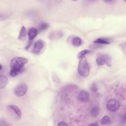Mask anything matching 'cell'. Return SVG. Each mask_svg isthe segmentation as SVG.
Segmentation results:
<instances>
[{
  "label": "cell",
  "instance_id": "obj_1",
  "mask_svg": "<svg viewBox=\"0 0 126 126\" xmlns=\"http://www.w3.org/2000/svg\"><path fill=\"white\" fill-rule=\"evenodd\" d=\"M27 58L22 57H16L13 58L10 62V75L11 77H15L22 72L23 70L24 66L28 62Z\"/></svg>",
  "mask_w": 126,
  "mask_h": 126
},
{
  "label": "cell",
  "instance_id": "obj_2",
  "mask_svg": "<svg viewBox=\"0 0 126 126\" xmlns=\"http://www.w3.org/2000/svg\"><path fill=\"white\" fill-rule=\"evenodd\" d=\"M90 68L87 60L85 57L80 59L78 66V72L79 74L83 77H87L90 74Z\"/></svg>",
  "mask_w": 126,
  "mask_h": 126
},
{
  "label": "cell",
  "instance_id": "obj_3",
  "mask_svg": "<svg viewBox=\"0 0 126 126\" xmlns=\"http://www.w3.org/2000/svg\"><path fill=\"white\" fill-rule=\"evenodd\" d=\"M96 63L98 65H102L106 64L108 66H111V58L109 55L98 53L95 60Z\"/></svg>",
  "mask_w": 126,
  "mask_h": 126
},
{
  "label": "cell",
  "instance_id": "obj_4",
  "mask_svg": "<svg viewBox=\"0 0 126 126\" xmlns=\"http://www.w3.org/2000/svg\"><path fill=\"white\" fill-rule=\"evenodd\" d=\"M120 107V102L116 99H109L106 103V108L110 112H115Z\"/></svg>",
  "mask_w": 126,
  "mask_h": 126
},
{
  "label": "cell",
  "instance_id": "obj_5",
  "mask_svg": "<svg viewBox=\"0 0 126 126\" xmlns=\"http://www.w3.org/2000/svg\"><path fill=\"white\" fill-rule=\"evenodd\" d=\"M27 91V85L24 83H22L16 87L14 90V94L17 96H22L26 94Z\"/></svg>",
  "mask_w": 126,
  "mask_h": 126
},
{
  "label": "cell",
  "instance_id": "obj_6",
  "mask_svg": "<svg viewBox=\"0 0 126 126\" xmlns=\"http://www.w3.org/2000/svg\"><path fill=\"white\" fill-rule=\"evenodd\" d=\"M43 42L41 40H37L34 44L33 48L32 49V52L34 54H38L43 49Z\"/></svg>",
  "mask_w": 126,
  "mask_h": 126
},
{
  "label": "cell",
  "instance_id": "obj_7",
  "mask_svg": "<svg viewBox=\"0 0 126 126\" xmlns=\"http://www.w3.org/2000/svg\"><path fill=\"white\" fill-rule=\"evenodd\" d=\"M78 100L81 102H86L89 100V94L88 92L85 90L81 91L77 96Z\"/></svg>",
  "mask_w": 126,
  "mask_h": 126
},
{
  "label": "cell",
  "instance_id": "obj_8",
  "mask_svg": "<svg viewBox=\"0 0 126 126\" xmlns=\"http://www.w3.org/2000/svg\"><path fill=\"white\" fill-rule=\"evenodd\" d=\"M63 36V33L60 31H52L49 34V38L50 40H53L61 38Z\"/></svg>",
  "mask_w": 126,
  "mask_h": 126
},
{
  "label": "cell",
  "instance_id": "obj_9",
  "mask_svg": "<svg viewBox=\"0 0 126 126\" xmlns=\"http://www.w3.org/2000/svg\"><path fill=\"white\" fill-rule=\"evenodd\" d=\"M38 30L34 28H32L29 29L28 32V35L29 40H32L37 35Z\"/></svg>",
  "mask_w": 126,
  "mask_h": 126
},
{
  "label": "cell",
  "instance_id": "obj_10",
  "mask_svg": "<svg viewBox=\"0 0 126 126\" xmlns=\"http://www.w3.org/2000/svg\"><path fill=\"white\" fill-rule=\"evenodd\" d=\"M8 108H10L14 112V113L16 115L18 118H20L22 117V112L17 106L15 105H10L8 106Z\"/></svg>",
  "mask_w": 126,
  "mask_h": 126
},
{
  "label": "cell",
  "instance_id": "obj_11",
  "mask_svg": "<svg viewBox=\"0 0 126 126\" xmlns=\"http://www.w3.org/2000/svg\"><path fill=\"white\" fill-rule=\"evenodd\" d=\"M8 82V79L7 77L3 74H1L0 76V89H2L6 87Z\"/></svg>",
  "mask_w": 126,
  "mask_h": 126
},
{
  "label": "cell",
  "instance_id": "obj_12",
  "mask_svg": "<svg viewBox=\"0 0 126 126\" xmlns=\"http://www.w3.org/2000/svg\"><path fill=\"white\" fill-rule=\"evenodd\" d=\"M27 32L26 30V28L24 26H23L21 29V30L20 31L19 35H18V39L19 40H23L25 38V37H26L27 35Z\"/></svg>",
  "mask_w": 126,
  "mask_h": 126
},
{
  "label": "cell",
  "instance_id": "obj_13",
  "mask_svg": "<svg viewBox=\"0 0 126 126\" xmlns=\"http://www.w3.org/2000/svg\"><path fill=\"white\" fill-rule=\"evenodd\" d=\"M99 113V108L98 106H94L91 110L90 115L92 117L94 118L97 117Z\"/></svg>",
  "mask_w": 126,
  "mask_h": 126
},
{
  "label": "cell",
  "instance_id": "obj_14",
  "mask_svg": "<svg viewBox=\"0 0 126 126\" xmlns=\"http://www.w3.org/2000/svg\"><path fill=\"white\" fill-rule=\"evenodd\" d=\"M82 43V39L79 37H74L72 40V44L76 47H78L81 45Z\"/></svg>",
  "mask_w": 126,
  "mask_h": 126
},
{
  "label": "cell",
  "instance_id": "obj_15",
  "mask_svg": "<svg viewBox=\"0 0 126 126\" xmlns=\"http://www.w3.org/2000/svg\"><path fill=\"white\" fill-rule=\"evenodd\" d=\"M111 120L108 116H104L100 120V124L101 125H105L110 124Z\"/></svg>",
  "mask_w": 126,
  "mask_h": 126
},
{
  "label": "cell",
  "instance_id": "obj_16",
  "mask_svg": "<svg viewBox=\"0 0 126 126\" xmlns=\"http://www.w3.org/2000/svg\"><path fill=\"white\" fill-rule=\"evenodd\" d=\"M94 43L99 44H110L109 41L104 38H98L94 41Z\"/></svg>",
  "mask_w": 126,
  "mask_h": 126
},
{
  "label": "cell",
  "instance_id": "obj_17",
  "mask_svg": "<svg viewBox=\"0 0 126 126\" xmlns=\"http://www.w3.org/2000/svg\"><path fill=\"white\" fill-rule=\"evenodd\" d=\"M49 27V24L47 23H40L38 27V30L40 32H42L46 29H47Z\"/></svg>",
  "mask_w": 126,
  "mask_h": 126
},
{
  "label": "cell",
  "instance_id": "obj_18",
  "mask_svg": "<svg viewBox=\"0 0 126 126\" xmlns=\"http://www.w3.org/2000/svg\"><path fill=\"white\" fill-rule=\"evenodd\" d=\"M91 52V50H84L81 51H80L79 53H78L77 55V57L79 59L84 57L86 55L90 53Z\"/></svg>",
  "mask_w": 126,
  "mask_h": 126
},
{
  "label": "cell",
  "instance_id": "obj_19",
  "mask_svg": "<svg viewBox=\"0 0 126 126\" xmlns=\"http://www.w3.org/2000/svg\"><path fill=\"white\" fill-rule=\"evenodd\" d=\"M58 126H68V124L67 123H66L64 122H60V123H59V124H58Z\"/></svg>",
  "mask_w": 126,
  "mask_h": 126
},
{
  "label": "cell",
  "instance_id": "obj_20",
  "mask_svg": "<svg viewBox=\"0 0 126 126\" xmlns=\"http://www.w3.org/2000/svg\"><path fill=\"white\" fill-rule=\"evenodd\" d=\"M32 40H29L28 43V45H27V46L26 47L25 49H29L30 48V47L31 46V44H32Z\"/></svg>",
  "mask_w": 126,
  "mask_h": 126
},
{
  "label": "cell",
  "instance_id": "obj_21",
  "mask_svg": "<svg viewBox=\"0 0 126 126\" xmlns=\"http://www.w3.org/2000/svg\"><path fill=\"white\" fill-rule=\"evenodd\" d=\"M92 90L94 92H95L97 90V88L94 84H93L92 86Z\"/></svg>",
  "mask_w": 126,
  "mask_h": 126
},
{
  "label": "cell",
  "instance_id": "obj_22",
  "mask_svg": "<svg viewBox=\"0 0 126 126\" xmlns=\"http://www.w3.org/2000/svg\"><path fill=\"white\" fill-rule=\"evenodd\" d=\"M88 126H98V124L96 123H92V124H89Z\"/></svg>",
  "mask_w": 126,
  "mask_h": 126
},
{
  "label": "cell",
  "instance_id": "obj_23",
  "mask_svg": "<svg viewBox=\"0 0 126 126\" xmlns=\"http://www.w3.org/2000/svg\"><path fill=\"white\" fill-rule=\"evenodd\" d=\"M105 2H109V3H112V2H115V1H114V0H108V1H105Z\"/></svg>",
  "mask_w": 126,
  "mask_h": 126
},
{
  "label": "cell",
  "instance_id": "obj_24",
  "mask_svg": "<svg viewBox=\"0 0 126 126\" xmlns=\"http://www.w3.org/2000/svg\"><path fill=\"white\" fill-rule=\"evenodd\" d=\"M2 65L0 64V70H1V69H2Z\"/></svg>",
  "mask_w": 126,
  "mask_h": 126
}]
</instances>
